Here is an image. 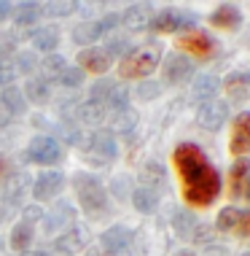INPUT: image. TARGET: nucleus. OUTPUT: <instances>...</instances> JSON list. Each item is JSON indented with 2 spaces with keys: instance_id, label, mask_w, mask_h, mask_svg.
I'll return each instance as SVG.
<instances>
[{
  "instance_id": "obj_8",
  "label": "nucleus",
  "mask_w": 250,
  "mask_h": 256,
  "mask_svg": "<svg viewBox=\"0 0 250 256\" xmlns=\"http://www.w3.org/2000/svg\"><path fill=\"white\" fill-rule=\"evenodd\" d=\"M229 119V106L221 100H210V102H202L197 110V122L199 127L210 130V132H215V130H221Z\"/></svg>"
},
{
  "instance_id": "obj_29",
  "label": "nucleus",
  "mask_w": 250,
  "mask_h": 256,
  "mask_svg": "<svg viewBox=\"0 0 250 256\" xmlns=\"http://www.w3.org/2000/svg\"><path fill=\"white\" fill-rule=\"evenodd\" d=\"M75 116H78L81 124H100L108 116V110H105V106H100V102L86 100V102H81V106L75 108Z\"/></svg>"
},
{
  "instance_id": "obj_19",
  "label": "nucleus",
  "mask_w": 250,
  "mask_h": 256,
  "mask_svg": "<svg viewBox=\"0 0 250 256\" xmlns=\"http://www.w3.org/2000/svg\"><path fill=\"white\" fill-rule=\"evenodd\" d=\"M172 226H175V232H178L183 240H197V238H199V221L194 218L191 210L178 208V210L172 213Z\"/></svg>"
},
{
  "instance_id": "obj_12",
  "label": "nucleus",
  "mask_w": 250,
  "mask_h": 256,
  "mask_svg": "<svg viewBox=\"0 0 250 256\" xmlns=\"http://www.w3.org/2000/svg\"><path fill=\"white\" fill-rule=\"evenodd\" d=\"M229 148H232L234 156H245L250 151V110H242L237 119H234V130H232Z\"/></svg>"
},
{
  "instance_id": "obj_34",
  "label": "nucleus",
  "mask_w": 250,
  "mask_h": 256,
  "mask_svg": "<svg viewBox=\"0 0 250 256\" xmlns=\"http://www.w3.org/2000/svg\"><path fill=\"white\" fill-rule=\"evenodd\" d=\"M75 8H78V3H70V0H54V3L40 6V14H46V16H70Z\"/></svg>"
},
{
  "instance_id": "obj_39",
  "label": "nucleus",
  "mask_w": 250,
  "mask_h": 256,
  "mask_svg": "<svg viewBox=\"0 0 250 256\" xmlns=\"http://www.w3.org/2000/svg\"><path fill=\"white\" fill-rule=\"evenodd\" d=\"M159 94H162V84H156V81H143L137 86V98L140 100H154Z\"/></svg>"
},
{
  "instance_id": "obj_33",
  "label": "nucleus",
  "mask_w": 250,
  "mask_h": 256,
  "mask_svg": "<svg viewBox=\"0 0 250 256\" xmlns=\"http://www.w3.org/2000/svg\"><path fill=\"white\" fill-rule=\"evenodd\" d=\"M137 127V114L135 110H119V114H113V130L110 132H121V135H129L132 130Z\"/></svg>"
},
{
  "instance_id": "obj_28",
  "label": "nucleus",
  "mask_w": 250,
  "mask_h": 256,
  "mask_svg": "<svg viewBox=\"0 0 250 256\" xmlns=\"http://www.w3.org/2000/svg\"><path fill=\"white\" fill-rule=\"evenodd\" d=\"M54 248H57L59 254L81 251V248H83V232L78 230V226H70V230H65L57 240H54Z\"/></svg>"
},
{
  "instance_id": "obj_46",
  "label": "nucleus",
  "mask_w": 250,
  "mask_h": 256,
  "mask_svg": "<svg viewBox=\"0 0 250 256\" xmlns=\"http://www.w3.org/2000/svg\"><path fill=\"white\" fill-rule=\"evenodd\" d=\"M242 192H245V197L250 200V176L245 178V184H242Z\"/></svg>"
},
{
  "instance_id": "obj_44",
  "label": "nucleus",
  "mask_w": 250,
  "mask_h": 256,
  "mask_svg": "<svg viewBox=\"0 0 250 256\" xmlns=\"http://www.w3.org/2000/svg\"><path fill=\"white\" fill-rule=\"evenodd\" d=\"M13 14V6L11 3H5V0H0V22H5V19H8Z\"/></svg>"
},
{
  "instance_id": "obj_9",
  "label": "nucleus",
  "mask_w": 250,
  "mask_h": 256,
  "mask_svg": "<svg viewBox=\"0 0 250 256\" xmlns=\"http://www.w3.org/2000/svg\"><path fill=\"white\" fill-rule=\"evenodd\" d=\"M178 49L180 52H191L194 57H210V54L215 52V40L207 36V32L202 30H189L186 36L178 38Z\"/></svg>"
},
{
  "instance_id": "obj_6",
  "label": "nucleus",
  "mask_w": 250,
  "mask_h": 256,
  "mask_svg": "<svg viewBox=\"0 0 250 256\" xmlns=\"http://www.w3.org/2000/svg\"><path fill=\"white\" fill-rule=\"evenodd\" d=\"M27 159L35 164H57L62 159V146L51 135H35L27 146Z\"/></svg>"
},
{
  "instance_id": "obj_51",
  "label": "nucleus",
  "mask_w": 250,
  "mask_h": 256,
  "mask_svg": "<svg viewBox=\"0 0 250 256\" xmlns=\"http://www.w3.org/2000/svg\"><path fill=\"white\" fill-rule=\"evenodd\" d=\"M0 251H3V240H0Z\"/></svg>"
},
{
  "instance_id": "obj_42",
  "label": "nucleus",
  "mask_w": 250,
  "mask_h": 256,
  "mask_svg": "<svg viewBox=\"0 0 250 256\" xmlns=\"http://www.w3.org/2000/svg\"><path fill=\"white\" fill-rule=\"evenodd\" d=\"M59 130H62V135H65V140L70 143V146H78V143H81V132L75 127H70V124H62Z\"/></svg>"
},
{
  "instance_id": "obj_26",
  "label": "nucleus",
  "mask_w": 250,
  "mask_h": 256,
  "mask_svg": "<svg viewBox=\"0 0 250 256\" xmlns=\"http://www.w3.org/2000/svg\"><path fill=\"white\" fill-rule=\"evenodd\" d=\"M0 106L8 110V116H19V114H24L27 100H24L22 89H16L11 84V86H5L3 92H0Z\"/></svg>"
},
{
  "instance_id": "obj_49",
  "label": "nucleus",
  "mask_w": 250,
  "mask_h": 256,
  "mask_svg": "<svg viewBox=\"0 0 250 256\" xmlns=\"http://www.w3.org/2000/svg\"><path fill=\"white\" fill-rule=\"evenodd\" d=\"M178 256H194L191 251H183V254H178Z\"/></svg>"
},
{
  "instance_id": "obj_31",
  "label": "nucleus",
  "mask_w": 250,
  "mask_h": 256,
  "mask_svg": "<svg viewBox=\"0 0 250 256\" xmlns=\"http://www.w3.org/2000/svg\"><path fill=\"white\" fill-rule=\"evenodd\" d=\"M13 22H16L19 27H24V24H32L35 19L40 16V6L38 3H19V6H13Z\"/></svg>"
},
{
  "instance_id": "obj_17",
  "label": "nucleus",
  "mask_w": 250,
  "mask_h": 256,
  "mask_svg": "<svg viewBox=\"0 0 250 256\" xmlns=\"http://www.w3.org/2000/svg\"><path fill=\"white\" fill-rule=\"evenodd\" d=\"M210 24L221 27V30H237V27L242 24V14H240L237 6L224 3V6H218V8L210 14Z\"/></svg>"
},
{
  "instance_id": "obj_23",
  "label": "nucleus",
  "mask_w": 250,
  "mask_h": 256,
  "mask_svg": "<svg viewBox=\"0 0 250 256\" xmlns=\"http://www.w3.org/2000/svg\"><path fill=\"white\" fill-rule=\"evenodd\" d=\"M132 205H135V210H140V213H145V216H151V213L159 208L156 189H151V186H137V189L132 192Z\"/></svg>"
},
{
  "instance_id": "obj_45",
  "label": "nucleus",
  "mask_w": 250,
  "mask_h": 256,
  "mask_svg": "<svg viewBox=\"0 0 250 256\" xmlns=\"http://www.w3.org/2000/svg\"><path fill=\"white\" fill-rule=\"evenodd\" d=\"M11 122V116H8V110H5L3 106H0V127H5V124Z\"/></svg>"
},
{
  "instance_id": "obj_11",
  "label": "nucleus",
  "mask_w": 250,
  "mask_h": 256,
  "mask_svg": "<svg viewBox=\"0 0 250 256\" xmlns=\"http://www.w3.org/2000/svg\"><path fill=\"white\" fill-rule=\"evenodd\" d=\"M194 76V62L186 57V54H170L164 62V78H167V84H186Z\"/></svg>"
},
{
  "instance_id": "obj_24",
  "label": "nucleus",
  "mask_w": 250,
  "mask_h": 256,
  "mask_svg": "<svg viewBox=\"0 0 250 256\" xmlns=\"http://www.w3.org/2000/svg\"><path fill=\"white\" fill-rule=\"evenodd\" d=\"M32 46H35L38 52H46V54H54L59 46V30L57 27H38L35 32H32Z\"/></svg>"
},
{
  "instance_id": "obj_3",
  "label": "nucleus",
  "mask_w": 250,
  "mask_h": 256,
  "mask_svg": "<svg viewBox=\"0 0 250 256\" xmlns=\"http://www.w3.org/2000/svg\"><path fill=\"white\" fill-rule=\"evenodd\" d=\"M73 189L78 194V202L86 213H102L108 208V192L102 181L92 172H75L73 176Z\"/></svg>"
},
{
  "instance_id": "obj_40",
  "label": "nucleus",
  "mask_w": 250,
  "mask_h": 256,
  "mask_svg": "<svg viewBox=\"0 0 250 256\" xmlns=\"http://www.w3.org/2000/svg\"><path fill=\"white\" fill-rule=\"evenodd\" d=\"M13 78H16V70H13V65H11L8 60H5V62L0 60V86H3V89L11 86Z\"/></svg>"
},
{
  "instance_id": "obj_16",
  "label": "nucleus",
  "mask_w": 250,
  "mask_h": 256,
  "mask_svg": "<svg viewBox=\"0 0 250 256\" xmlns=\"http://www.w3.org/2000/svg\"><path fill=\"white\" fill-rule=\"evenodd\" d=\"M89 146H92L94 154H100L102 159H116L119 156V143L110 130H94L92 138H89Z\"/></svg>"
},
{
  "instance_id": "obj_20",
  "label": "nucleus",
  "mask_w": 250,
  "mask_h": 256,
  "mask_svg": "<svg viewBox=\"0 0 250 256\" xmlns=\"http://www.w3.org/2000/svg\"><path fill=\"white\" fill-rule=\"evenodd\" d=\"M43 221H46V232H54V230H59V226L70 230V224H73V208L67 205V202H57L43 216Z\"/></svg>"
},
{
  "instance_id": "obj_32",
  "label": "nucleus",
  "mask_w": 250,
  "mask_h": 256,
  "mask_svg": "<svg viewBox=\"0 0 250 256\" xmlns=\"http://www.w3.org/2000/svg\"><path fill=\"white\" fill-rule=\"evenodd\" d=\"M67 68L65 57H59V54H46L43 62H40V70H43V78L51 84V78H59L62 70Z\"/></svg>"
},
{
  "instance_id": "obj_18",
  "label": "nucleus",
  "mask_w": 250,
  "mask_h": 256,
  "mask_svg": "<svg viewBox=\"0 0 250 256\" xmlns=\"http://www.w3.org/2000/svg\"><path fill=\"white\" fill-rule=\"evenodd\" d=\"M224 92L232 100H248L250 98V73H245V70L229 73L224 81Z\"/></svg>"
},
{
  "instance_id": "obj_36",
  "label": "nucleus",
  "mask_w": 250,
  "mask_h": 256,
  "mask_svg": "<svg viewBox=\"0 0 250 256\" xmlns=\"http://www.w3.org/2000/svg\"><path fill=\"white\" fill-rule=\"evenodd\" d=\"M102 52L108 54V60L110 57H127V54H129V40L124 36H116V38H110L108 44L102 46Z\"/></svg>"
},
{
  "instance_id": "obj_7",
  "label": "nucleus",
  "mask_w": 250,
  "mask_h": 256,
  "mask_svg": "<svg viewBox=\"0 0 250 256\" xmlns=\"http://www.w3.org/2000/svg\"><path fill=\"white\" fill-rule=\"evenodd\" d=\"M65 189V176L59 170H43L40 176L32 181V197L38 202H48V200L59 197V192Z\"/></svg>"
},
{
  "instance_id": "obj_25",
  "label": "nucleus",
  "mask_w": 250,
  "mask_h": 256,
  "mask_svg": "<svg viewBox=\"0 0 250 256\" xmlns=\"http://www.w3.org/2000/svg\"><path fill=\"white\" fill-rule=\"evenodd\" d=\"M32 240H35V226L27 224V221H19V224L11 230V248L13 251H19V254L30 251Z\"/></svg>"
},
{
  "instance_id": "obj_1",
  "label": "nucleus",
  "mask_w": 250,
  "mask_h": 256,
  "mask_svg": "<svg viewBox=\"0 0 250 256\" xmlns=\"http://www.w3.org/2000/svg\"><path fill=\"white\" fill-rule=\"evenodd\" d=\"M172 162L180 176V192L183 200L194 208L213 205L221 194V172L207 159V154L194 143H180L172 151Z\"/></svg>"
},
{
  "instance_id": "obj_27",
  "label": "nucleus",
  "mask_w": 250,
  "mask_h": 256,
  "mask_svg": "<svg viewBox=\"0 0 250 256\" xmlns=\"http://www.w3.org/2000/svg\"><path fill=\"white\" fill-rule=\"evenodd\" d=\"M248 172H250V159L242 156L232 164V172H229V194H232L234 200L242 194V184H245Z\"/></svg>"
},
{
  "instance_id": "obj_14",
  "label": "nucleus",
  "mask_w": 250,
  "mask_h": 256,
  "mask_svg": "<svg viewBox=\"0 0 250 256\" xmlns=\"http://www.w3.org/2000/svg\"><path fill=\"white\" fill-rule=\"evenodd\" d=\"M78 68L83 73H108V68H110V60H108V54L102 52V46H89V49H83L78 52Z\"/></svg>"
},
{
  "instance_id": "obj_10",
  "label": "nucleus",
  "mask_w": 250,
  "mask_h": 256,
  "mask_svg": "<svg viewBox=\"0 0 250 256\" xmlns=\"http://www.w3.org/2000/svg\"><path fill=\"white\" fill-rule=\"evenodd\" d=\"M100 246L102 251L110 254V256H119V254H127L129 246H132V230H127V226H110V230H105L100 234Z\"/></svg>"
},
{
  "instance_id": "obj_37",
  "label": "nucleus",
  "mask_w": 250,
  "mask_h": 256,
  "mask_svg": "<svg viewBox=\"0 0 250 256\" xmlns=\"http://www.w3.org/2000/svg\"><path fill=\"white\" fill-rule=\"evenodd\" d=\"M83 78H86V73H83L81 68H65L57 81H59V84L65 86V89H75V86L83 84Z\"/></svg>"
},
{
  "instance_id": "obj_35",
  "label": "nucleus",
  "mask_w": 250,
  "mask_h": 256,
  "mask_svg": "<svg viewBox=\"0 0 250 256\" xmlns=\"http://www.w3.org/2000/svg\"><path fill=\"white\" fill-rule=\"evenodd\" d=\"M237 221H240V210H237V208H224V210L218 213V218H215V230H218V232H234Z\"/></svg>"
},
{
  "instance_id": "obj_43",
  "label": "nucleus",
  "mask_w": 250,
  "mask_h": 256,
  "mask_svg": "<svg viewBox=\"0 0 250 256\" xmlns=\"http://www.w3.org/2000/svg\"><path fill=\"white\" fill-rule=\"evenodd\" d=\"M40 216H43V213H40V208H35V205H32L30 210H24V221H27V224H35Z\"/></svg>"
},
{
  "instance_id": "obj_50",
  "label": "nucleus",
  "mask_w": 250,
  "mask_h": 256,
  "mask_svg": "<svg viewBox=\"0 0 250 256\" xmlns=\"http://www.w3.org/2000/svg\"><path fill=\"white\" fill-rule=\"evenodd\" d=\"M3 168H5V164H3V159H0V172H3Z\"/></svg>"
},
{
  "instance_id": "obj_41",
  "label": "nucleus",
  "mask_w": 250,
  "mask_h": 256,
  "mask_svg": "<svg viewBox=\"0 0 250 256\" xmlns=\"http://www.w3.org/2000/svg\"><path fill=\"white\" fill-rule=\"evenodd\" d=\"M234 232L242 234V238H250V210L240 213V221H237V226H234Z\"/></svg>"
},
{
  "instance_id": "obj_47",
  "label": "nucleus",
  "mask_w": 250,
  "mask_h": 256,
  "mask_svg": "<svg viewBox=\"0 0 250 256\" xmlns=\"http://www.w3.org/2000/svg\"><path fill=\"white\" fill-rule=\"evenodd\" d=\"M24 256H48V254H43V251H27Z\"/></svg>"
},
{
  "instance_id": "obj_48",
  "label": "nucleus",
  "mask_w": 250,
  "mask_h": 256,
  "mask_svg": "<svg viewBox=\"0 0 250 256\" xmlns=\"http://www.w3.org/2000/svg\"><path fill=\"white\" fill-rule=\"evenodd\" d=\"M3 218H5V210H3V205H0V224H3Z\"/></svg>"
},
{
  "instance_id": "obj_13",
  "label": "nucleus",
  "mask_w": 250,
  "mask_h": 256,
  "mask_svg": "<svg viewBox=\"0 0 250 256\" xmlns=\"http://www.w3.org/2000/svg\"><path fill=\"white\" fill-rule=\"evenodd\" d=\"M154 6L151 3H132L127 6V11H124V16H121V22L127 24V30H135V32H140V30H148L151 22H154Z\"/></svg>"
},
{
  "instance_id": "obj_52",
  "label": "nucleus",
  "mask_w": 250,
  "mask_h": 256,
  "mask_svg": "<svg viewBox=\"0 0 250 256\" xmlns=\"http://www.w3.org/2000/svg\"><path fill=\"white\" fill-rule=\"evenodd\" d=\"M240 256H250V251H248V254H240Z\"/></svg>"
},
{
  "instance_id": "obj_2",
  "label": "nucleus",
  "mask_w": 250,
  "mask_h": 256,
  "mask_svg": "<svg viewBox=\"0 0 250 256\" xmlns=\"http://www.w3.org/2000/svg\"><path fill=\"white\" fill-rule=\"evenodd\" d=\"M159 60H162V46L159 44L137 46V49H129L127 57H121L119 73L121 78H143V76L156 70Z\"/></svg>"
},
{
  "instance_id": "obj_30",
  "label": "nucleus",
  "mask_w": 250,
  "mask_h": 256,
  "mask_svg": "<svg viewBox=\"0 0 250 256\" xmlns=\"http://www.w3.org/2000/svg\"><path fill=\"white\" fill-rule=\"evenodd\" d=\"M218 78L215 76H199V78H194V86H191V92H194V98L197 100H202V102H210L213 100V94L218 92Z\"/></svg>"
},
{
  "instance_id": "obj_22",
  "label": "nucleus",
  "mask_w": 250,
  "mask_h": 256,
  "mask_svg": "<svg viewBox=\"0 0 250 256\" xmlns=\"http://www.w3.org/2000/svg\"><path fill=\"white\" fill-rule=\"evenodd\" d=\"M22 94H24V100L35 102V106H43V102H48V98H51V84H48L43 76H32V78L27 81Z\"/></svg>"
},
{
  "instance_id": "obj_15",
  "label": "nucleus",
  "mask_w": 250,
  "mask_h": 256,
  "mask_svg": "<svg viewBox=\"0 0 250 256\" xmlns=\"http://www.w3.org/2000/svg\"><path fill=\"white\" fill-rule=\"evenodd\" d=\"M27 184H30V176L24 170H13L5 176V184H3V197L8 200L11 205H19L27 194Z\"/></svg>"
},
{
  "instance_id": "obj_5",
  "label": "nucleus",
  "mask_w": 250,
  "mask_h": 256,
  "mask_svg": "<svg viewBox=\"0 0 250 256\" xmlns=\"http://www.w3.org/2000/svg\"><path fill=\"white\" fill-rule=\"evenodd\" d=\"M194 24H197V16H194V14L180 11V8H162L159 14H154L151 30L178 32V30H194Z\"/></svg>"
},
{
  "instance_id": "obj_4",
  "label": "nucleus",
  "mask_w": 250,
  "mask_h": 256,
  "mask_svg": "<svg viewBox=\"0 0 250 256\" xmlns=\"http://www.w3.org/2000/svg\"><path fill=\"white\" fill-rule=\"evenodd\" d=\"M121 22L119 14H105L102 19H94V22H83L73 30V40L75 44H81L83 49H89V46H94V40H100L102 36H108L110 30H116V24Z\"/></svg>"
},
{
  "instance_id": "obj_38",
  "label": "nucleus",
  "mask_w": 250,
  "mask_h": 256,
  "mask_svg": "<svg viewBox=\"0 0 250 256\" xmlns=\"http://www.w3.org/2000/svg\"><path fill=\"white\" fill-rule=\"evenodd\" d=\"M35 68H38V57H35V54H32V52H22V54L16 57V65H13V70L27 76V73L35 70Z\"/></svg>"
},
{
  "instance_id": "obj_21",
  "label": "nucleus",
  "mask_w": 250,
  "mask_h": 256,
  "mask_svg": "<svg viewBox=\"0 0 250 256\" xmlns=\"http://www.w3.org/2000/svg\"><path fill=\"white\" fill-rule=\"evenodd\" d=\"M102 106H105V110H110V114H119V110H127L129 108V89L121 84V81H113L105 94V100H102Z\"/></svg>"
}]
</instances>
